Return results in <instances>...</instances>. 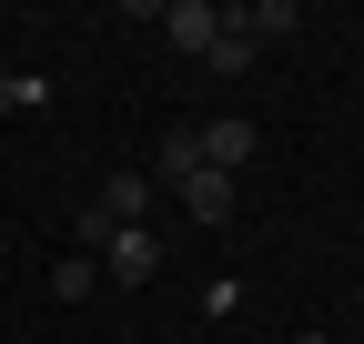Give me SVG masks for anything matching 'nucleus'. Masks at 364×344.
I'll list each match as a JSON object with an SVG mask.
<instances>
[{
    "instance_id": "nucleus-1",
    "label": "nucleus",
    "mask_w": 364,
    "mask_h": 344,
    "mask_svg": "<svg viewBox=\"0 0 364 344\" xmlns=\"http://www.w3.org/2000/svg\"><path fill=\"white\" fill-rule=\"evenodd\" d=\"M91 264H102V284H152L162 274V233L152 223H112V233H91Z\"/></svg>"
},
{
    "instance_id": "nucleus-2",
    "label": "nucleus",
    "mask_w": 364,
    "mask_h": 344,
    "mask_svg": "<svg viewBox=\"0 0 364 344\" xmlns=\"http://www.w3.org/2000/svg\"><path fill=\"white\" fill-rule=\"evenodd\" d=\"M152 31L172 41V51H213V31H223V11H213V0H162V11H152Z\"/></svg>"
},
{
    "instance_id": "nucleus-3",
    "label": "nucleus",
    "mask_w": 364,
    "mask_h": 344,
    "mask_svg": "<svg viewBox=\"0 0 364 344\" xmlns=\"http://www.w3.org/2000/svg\"><path fill=\"white\" fill-rule=\"evenodd\" d=\"M203 132V172H243L253 162V122L243 112H213V122H193Z\"/></svg>"
},
{
    "instance_id": "nucleus-4",
    "label": "nucleus",
    "mask_w": 364,
    "mask_h": 344,
    "mask_svg": "<svg viewBox=\"0 0 364 344\" xmlns=\"http://www.w3.org/2000/svg\"><path fill=\"white\" fill-rule=\"evenodd\" d=\"M182 193V213H193V223L213 233V223H233V172H193V183H172Z\"/></svg>"
},
{
    "instance_id": "nucleus-5",
    "label": "nucleus",
    "mask_w": 364,
    "mask_h": 344,
    "mask_svg": "<svg viewBox=\"0 0 364 344\" xmlns=\"http://www.w3.org/2000/svg\"><path fill=\"white\" fill-rule=\"evenodd\" d=\"M152 193H162V183H142V172H112V183L91 193V213H102V223H142V213H152Z\"/></svg>"
},
{
    "instance_id": "nucleus-6",
    "label": "nucleus",
    "mask_w": 364,
    "mask_h": 344,
    "mask_svg": "<svg viewBox=\"0 0 364 344\" xmlns=\"http://www.w3.org/2000/svg\"><path fill=\"white\" fill-rule=\"evenodd\" d=\"M223 21H233L253 51H263V41H284V31H294V0H253V11H223Z\"/></svg>"
},
{
    "instance_id": "nucleus-7",
    "label": "nucleus",
    "mask_w": 364,
    "mask_h": 344,
    "mask_svg": "<svg viewBox=\"0 0 364 344\" xmlns=\"http://www.w3.org/2000/svg\"><path fill=\"white\" fill-rule=\"evenodd\" d=\"M193 172H203V132H193V122H182V132L162 142V172H152V183L172 193V183H193Z\"/></svg>"
},
{
    "instance_id": "nucleus-8",
    "label": "nucleus",
    "mask_w": 364,
    "mask_h": 344,
    "mask_svg": "<svg viewBox=\"0 0 364 344\" xmlns=\"http://www.w3.org/2000/svg\"><path fill=\"white\" fill-rule=\"evenodd\" d=\"M203 71H223V81H233V71H253V41L223 21V31H213V51H203Z\"/></svg>"
},
{
    "instance_id": "nucleus-9",
    "label": "nucleus",
    "mask_w": 364,
    "mask_h": 344,
    "mask_svg": "<svg viewBox=\"0 0 364 344\" xmlns=\"http://www.w3.org/2000/svg\"><path fill=\"white\" fill-rule=\"evenodd\" d=\"M91 284H102V264H91V253H71V264L51 274V294H61V304H81V294H91Z\"/></svg>"
},
{
    "instance_id": "nucleus-10",
    "label": "nucleus",
    "mask_w": 364,
    "mask_h": 344,
    "mask_svg": "<svg viewBox=\"0 0 364 344\" xmlns=\"http://www.w3.org/2000/svg\"><path fill=\"white\" fill-rule=\"evenodd\" d=\"M294 344H324V334H294Z\"/></svg>"
}]
</instances>
